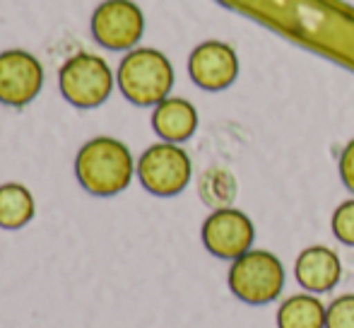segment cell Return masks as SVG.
<instances>
[{"instance_id": "cell-1", "label": "cell", "mask_w": 354, "mask_h": 328, "mask_svg": "<svg viewBox=\"0 0 354 328\" xmlns=\"http://www.w3.org/2000/svg\"><path fill=\"white\" fill-rule=\"evenodd\" d=\"M136 160L126 143L99 136L87 140L75 157V176L80 186L97 198L118 196L136 176Z\"/></svg>"}, {"instance_id": "cell-2", "label": "cell", "mask_w": 354, "mask_h": 328, "mask_svg": "<svg viewBox=\"0 0 354 328\" xmlns=\"http://www.w3.org/2000/svg\"><path fill=\"white\" fill-rule=\"evenodd\" d=\"M116 84L136 107H157L174 87V66L157 48H133L118 63Z\"/></svg>"}, {"instance_id": "cell-3", "label": "cell", "mask_w": 354, "mask_h": 328, "mask_svg": "<svg viewBox=\"0 0 354 328\" xmlns=\"http://www.w3.org/2000/svg\"><path fill=\"white\" fill-rule=\"evenodd\" d=\"M284 287V268L282 261L270 251L251 248L229 268V290L236 300L246 304L261 307L270 304L280 297Z\"/></svg>"}, {"instance_id": "cell-4", "label": "cell", "mask_w": 354, "mask_h": 328, "mask_svg": "<svg viewBox=\"0 0 354 328\" xmlns=\"http://www.w3.org/2000/svg\"><path fill=\"white\" fill-rule=\"evenodd\" d=\"M116 75L109 63L94 53H75L58 71V89L63 99L77 109H97L111 97Z\"/></svg>"}, {"instance_id": "cell-5", "label": "cell", "mask_w": 354, "mask_h": 328, "mask_svg": "<svg viewBox=\"0 0 354 328\" xmlns=\"http://www.w3.org/2000/svg\"><path fill=\"white\" fill-rule=\"evenodd\" d=\"M136 174L145 191L159 198H171L188 186L193 176V164L183 147H178L176 143L162 140L142 152Z\"/></svg>"}, {"instance_id": "cell-6", "label": "cell", "mask_w": 354, "mask_h": 328, "mask_svg": "<svg viewBox=\"0 0 354 328\" xmlns=\"http://www.w3.org/2000/svg\"><path fill=\"white\" fill-rule=\"evenodd\" d=\"M94 42L109 51H133L145 34V15L133 0H104L89 19Z\"/></svg>"}, {"instance_id": "cell-7", "label": "cell", "mask_w": 354, "mask_h": 328, "mask_svg": "<svg viewBox=\"0 0 354 328\" xmlns=\"http://www.w3.org/2000/svg\"><path fill=\"white\" fill-rule=\"evenodd\" d=\"M256 239V227L246 212L236 208H217L203 222V244L207 251L224 261H236L251 251Z\"/></svg>"}, {"instance_id": "cell-8", "label": "cell", "mask_w": 354, "mask_h": 328, "mask_svg": "<svg viewBox=\"0 0 354 328\" xmlns=\"http://www.w3.org/2000/svg\"><path fill=\"white\" fill-rule=\"evenodd\" d=\"M44 87V66L24 48L0 53V104L22 109L39 97Z\"/></svg>"}, {"instance_id": "cell-9", "label": "cell", "mask_w": 354, "mask_h": 328, "mask_svg": "<svg viewBox=\"0 0 354 328\" xmlns=\"http://www.w3.org/2000/svg\"><path fill=\"white\" fill-rule=\"evenodd\" d=\"M188 75L205 92H222L239 78V56L224 42H203L188 56Z\"/></svg>"}, {"instance_id": "cell-10", "label": "cell", "mask_w": 354, "mask_h": 328, "mask_svg": "<svg viewBox=\"0 0 354 328\" xmlns=\"http://www.w3.org/2000/svg\"><path fill=\"white\" fill-rule=\"evenodd\" d=\"M297 282L308 292H328L337 285L342 275L340 258L328 246H308L299 253L294 266Z\"/></svg>"}, {"instance_id": "cell-11", "label": "cell", "mask_w": 354, "mask_h": 328, "mask_svg": "<svg viewBox=\"0 0 354 328\" xmlns=\"http://www.w3.org/2000/svg\"><path fill=\"white\" fill-rule=\"evenodd\" d=\"M152 128L164 143H186L198 131V109L183 97H167L154 107Z\"/></svg>"}, {"instance_id": "cell-12", "label": "cell", "mask_w": 354, "mask_h": 328, "mask_svg": "<svg viewBox=\"0 0 354 328\" xmlns=\"http://www.w3.org/2000/svg\"><path fill=\"white\" fill-rule=\"evenodd\" d=\"M37 215V203L27 186L22 183H3L0 186V227L3 230H22Z\"/></svg>"}, {"instance_id": "cell-13", "label": "cell", "mask_w": 354, "mask_h": 328, "mask_svg": "<svg viewBox=\"0 0 354 328\" xmlns=\"http://www.w3.org/2000/svg\"><path fill=\"white\" fill-rule=\"evenodd\" d=\"M326 311L318 297L294 295L280 304L277 328H326Z\"/></svg>"}, {"instance_id": "cell-14", "label": "cell", "mask_w": 354, "mask_h": 328, "mask_svg": "<svg viewBox=\"0 0 354 328\" xmlns=\"http://www.w3.org/2000/svg\"><path fill=\"white\" fill-rule=\"evenodd\" d=\"M333 235L337 237V242L347 246H354V198L340 203L333 212Z\"/></svg>"}, {"instance_id": "cell-15", "label": "cell", "mask_w": 354, "mask_h": 328, "mask_svg": "<svg viewBox=\"0 0 354 328\" xmlns=\"http://www.w3.org/2000/svg\"><path fill=\"white\" fill-rule=\"evenodd\" d=\"M326 328H354V295H342L328 307Z\"/></svg>"}, {"instance_id": "cell-16", "label": "cell", "mask_w": 354, "mask_h": 328, "mask_svg": "<svg viewBox=\"0 0 354 328\" xmlns=\"http://www.w3.org/2000/svg\"><path fill=\"white\" fill-rule=\"evenodd\" d=\"M340 176H342V183L354 193V138L347 143L340 155Z\"/></svg>"}]
</instances>
